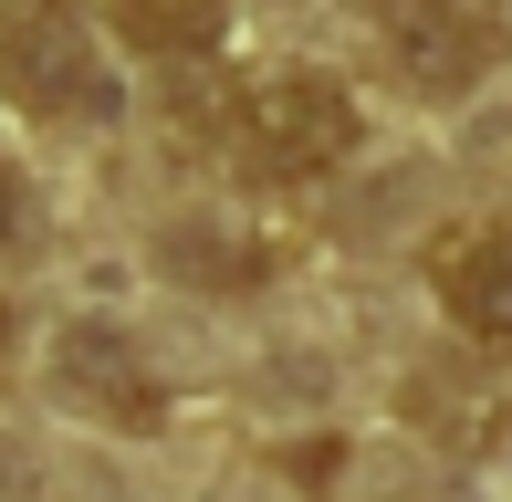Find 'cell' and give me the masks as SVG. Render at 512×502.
Masks as SVG:
<instances>
[{"label":"cell","instance_id":"1","mask_svg":"<svg viewBox=\"0 0 512 502\" xmlns=\"http://www.w3.org/2000/svg\"><path fill=\"white\" fill-rule=\"evenodd\" d=\"M220 136H230V157H241L251 178H324V168H345V157H356L366 116H356V95H345L335 74L283 63V74L230 84Z\"/></svg>","mask_w":512,"mask_h":502},{"label":"cell","instance_id":"2","mask_svg":"<svg viewBox=\"0 0 512 502\" xmlns=\"http://www.w3.org/2000/svg\"><path fill=\"white\" fill-rule=\"evenodd\" d=\"M0 84H11L32 116H53V126L115 116V74H105V53H95L74 0H32V11L0 32Z\"/></svg>","mask_w":512,"mask_h":502},{"label":"cell","instance_id":"3","mask_svg":"<svg viewBox=\"0 0 512 502\" xmlns=\"http://www.w3.org/2000/svg\"><path fill=\"white\" fill-rule=\"evenodd\" d=\"M377 53H387V74H398L418 105H460L492 74L502 32L471 0H377Z\"/></svg>","mask_w":512,"mask_h":502},{"label":"cell","instance_id":"4","mask_svg":"<svg viewBox=\"0 0 512 502\" xmlns=\"http://www.w3.org/2000/svg\"><path fill=\"white\" fill-rule=\"evenodd\" d=\"M439 304H450L460 335L512 356V220H481V231L439 241Z\"/></svg>","mask_w":512,"mask_h":502},{"label":"cell","instance_id":"5","mask_svg":"<svg viewBox=\"0 0 512 502\" xmlns=\"http://www.w3.org/2000/svg\"><path fill=\"white\" fill-rule=\"evenodd\" d=\"M74 387H95V398H105L126 429L157 419V377L126 356V335H115V325H74Z\"/></svg>","mask_w":512,"mask_h":502},{"label":"cell","instance_id":"6","mask_svg":"<svg viewBox=\"0 0 512 502\" xmlns=\"http://www.w3.org/2000/svg\"><path fill=\"white\" fill-rule=\"evenodd\" d=\"M115 21L136 32V53H209L230 32V0H115Z\"/></svg>","mask_w":512,"mask_h":502},{"label":"cell","instance_id":"7","mask_svg":"<svg viewBox=\"0 0 512 502\" xmlns=\"http://www.w3.org/2000/svg\"><path fill=\"white\" fill-rule=\"evenodd\" d=\"M11 231H21V178L0 168V251H11Z\"/></svg>","mask_w":512,"mask_h":502},{"label":"cell","instance_id":"8","mask_svg":"<svg viewBox=\"0 0 512 502\" xmlns=\"http://www.w3.org/2000/svg\"><path fill=\"white\" fill-rule=\"evenodd\" d=\"M471 11H492V0H471Z\"/></svg>","mask_w":512,"mask_h":502}]
</instances>
